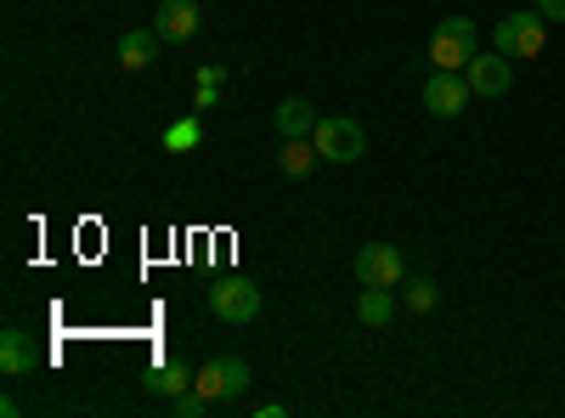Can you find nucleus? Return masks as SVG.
I'll return each instance as SVG.
<instances>
[{
  "label": "nucleus",
  "mask_w": 565,
  "mask_h": 418,
  "mask_svg": "<svg viewBox=\"0 0 565 418\" xmlns=\"http://www.w3.org/2000/svg\"><path fill=\"white\" fill-rule=\"evenodd\" d=\"M543 40H548V18H543V12H509V18H498V29H492V52H503L509 63H514V57H537Z\"/></svg>",
  "instance_id": "obj_1"
},
{
  "label": "nucleus",
  "mask_w": 565,
  "mask_h": 418,
  "mask_svg": "<svg viewBox=\"0 0 565 418\" xmlns=\"http://www.w3.org/2000/svg\"><path fill=\"white\" fill-rule=\"evenodd\" d=\"M481 52V29L476 18H441V29L430 34V63L436 68H469V57Z\"/></svg>",
  "instance_id": "obj_2"
},
{
  "label": "nucleus",
  "mask_w": 565,
  "mask_h": 418,
  "mask_svg": "<svg viewBox=\"0 0 565 418\" xmlns=\"http://www.w3.org/2000/svg\"><path fill=\"white\" fill-rule=\"evenodd\" d=\"M311 148L322 153V164H356L362 148H367V136H362L356 119L328 114V119H317V130H311Z\"/></svg>",
  "instance_id": "obj_3"
},
{
  "label": "nucleus",
  "mask_w": 565,
  "mask_h": 418,
  "mask_svg": "<svg viewBox=\"0 0 565 418\" xmlns=\"http://www.w3.org/2000/svg\"><path fill=\"white\" fill-rule=\"evenodd\" d=\"M351 271H356V283H373V289H402V277H407V255H402L396 244H362V249H356V260H351Z\"/></svg>",
  "instance_id": "obj_4"
},
{
  "label": "nucleus",
  "mask_w": 565,
  "mask_h": 418,
  "mask_svg": "<svg viewBox=\"0 0 565 418\" xmlns=\"http://www.w3.org/2000/svg\"><path fill=\"white\" fill-rule=\"evenodd\" d=\"M249 379H255V374H249V362H244V356H215L210 367H199V379H193V385H199L210 401H238V396L249 390Z\"/></svg>",
  "instance_id": "obj_5"
},
{
  "label": "nucleus",
  "mask_w": 565,
  "mask_h": 418,
  "mask_svg": "<svg viewBox=\"0 0 565 418\" xmlns=\"http://www.w3.org/2000/svg\"><path fill=\"white\" fill-rule=\"evenodd\" d=\"M210 311L221 322H255L260 317V289L249 283V277H221V283L210 289Z\"/></svg>",
  "instance_id": "obj_6"
},
{
  "label": "nucleus",
  "mask_w": 565,
  "mask_h": 418,
  "mask_svg": "<svg viewBox=\"0 0 565 418\" xmlns=\"http://www.w3.org/2000/svg\"><path fill=\"white\" fill-rule=\"evenodd\" d=\"M469 97H476V90H469V79L458 68H436L430 79H424V108H430L436 119H458L469 108Z\"/></svg>",
  "instance_id": "obj_7"
},
{
  "label": "nucleus",
  "mask_w": 565,
  "mask_h": 418,
  "mask_svg": "<svg viewBox=\"0 0 565 418\" xmlns=\"http://www.w3.org/2000/svg\"><path fill=\"white\" fill-rule=\"evenodd\" d=\"M463 79H469L476 97H503V90L514 85V68H509L503 52H476V57H469V68H463Z\"/></svg>",
  "instance_id": "obj_8"
},
{
  "label": "nucleus",
  "mask_w": 565,
  "mask_h": 418,
  "mask_svg": "<svg viewBox=\"0 0 565 418\" xmlns=\"http://www.w3.org/2000/svg\"><path fill=\"white\" fill-rule=\"evenodd\" d=\"M153 29H159V40H170V45L193 40V34H199V0H159Z\"/></svg>",
  "instance_id": "obj_9"
},
{
  "label": "nucleus",
  "mask_w": 565,
  "mask_h": 418,
  "mask_svg": "<svg viewBox=\"0 0 565 418\" xmlns=\"http://www.w3.org/2000/svg\"><path fill=\"white\" fill-rule=\"evenodd\" d=\"M34 362H40L34 334H23V329H7V334H0V374H7V379L34 374Z\"/></svg>",
  "instance_id": "obj_10"
},
{
  "label": "nucleus",
  "mask_w": 565,
  "mask_h": 418,
  "mask_svg": "<svg viewBox=\"0 0 565 418\" xmlns=\"http://www.w3.org/2000/svg\"><path fill=\"white\" fill-rule=\"evenodd\" d=\"M159 29H125L119 34V63L130 68V74H141V68H153V57H159Z\"/></svg>",
  "instance_id": "obj_11"
},
{
  "label": "nucleus",
  "mask_w": 565,
  "mask_h": 418,
  "mask_svg": "<svg viewBox=\"0 0 565 418\" xmlns=\"http://www.w3.org/2000/svg\"><path fill=\"white\" fill-rule=\"evenodd\" d=\"M193 379H199V374H193L181 356H164V362L148 367V390H153V396H181V390H193Z\"/></svg>",
  "instance_id": "obj_12"
},
{
  "label": "nucleus",
  "mask_w": 565,
  "mask_h": 418,
  "mask_svg": "<svg viewBox=\"0 0 565 418\" xmlns=\"http://www.w3.org/2000/svg\"><path fill=\"white\" fill-rule=\"evenodd\" d=\"M391 317H396V289L362 283V294H356V322H362V329H385Z\"/></svg>",
  "instance_id": "obj_13"
},
{
  "label": "nucleus",
  "mask_w": 565,
  "mask_h": 418,
  "mask_svg": "<svg viewBox=\"0 0 565 418\" xmlns=\"http://www.w3.org/2000/svg\"><path fill=\"white\" fill-rule=\"evenodd\" d=\"M317 164H322V153L311 148V136H282V153H277V170H282V175L300 181V175H311Z\"/></svg>",
  "instance_id": "obj_14"
},
{
  "label": "nucleus",
  "mask_w": 565,
  "mask_h": 418,
  "mask_svg": "<svg viewBox=\"0 0 565 418\" xmlns=\"http://www.w3.org/2000/svg\"><path fill=\"white\" fill-rule=\"evenodd\" d=\"M271 119H277V130H282V136H311V130H317V119H322V114H317V108H311V103H306V97H282V103H277V114H271Z\"/></svg>",
  "instance_id": "obj_15"
},
{
  "label": "nucleus",
  "mask_w": 565,
  "mask_h": 418,
  "mask_svg": "<svg viewBox=\"0 0 565 418\" xmlns=\"http://www.w3.org/2000/svg\"><path fill=\"white\" fill-rule=\"evenodd\" d=\"M436 300H441V289L430 283V277H413V271L402 277V306H407V311L424 317V311H436Z\"/></svg>",
  "instance_id": "obj_16"
},
{
  "label": "nucleus",
  "mask_w": 565,
  "mask_h": 418,
  "mask_svg": "<svg viewBox=\"0 0 565 418\" xmlns=\"http://www.w3.org/2000/svg\"><path fill=\"white\" fill-rule=\"evenodd\" d=\"M221 85H226V68H221V63H204V68H199V90H193V114L215 108V97H221Z\"/></svg>",
  "instance_id": "obj_17"
},
{
  "label": "nucleus",
  "mask_w": 565,
  "mask_h": 418,
  "mask_svg": "<svg viewBox=\"0 0 565 418\" xmlns=\"http://www.w3.org/2000/svg\"><path fill=\"white\" fill-rule=\"evenodd\" d=\"M199 136H204L199 114H186V119H175V125L164 130V148H170V153H186V148H199Z\"/></svg>",
  "instance_id": "obj_18"
},
{
  "label": "nucleus",
  "mask_w": 565,
  "mask_h": 418,
  "mask_svg": "<svg viewBox=\"0 0 565 418\" xmlns=\"http://www.w3.org/2000/svg\"><path fill=\"white\" fill-rule=\"evenodd\" d=\"M210 407H215V401H210L199 385H193V390H181V396H170V412H175V418H204Z\"/></svg>",
  "instance_id": "obj_19"
},
{
  "label": "nucleus",
  "mask_w": 565,
  "mask_h": 418,
  "mask_svg": "<svg viewBox=\"0 0 565 418\" xmlns=\"http://www.w3.org/2000/svg\"><path fill=\"white\" fill-rule=\"evenodd\" d=\"M537 12H543L548 23H565V0H537Z\"/></svg>",
  "instance_id": "obj_20"
}]
</instances>
